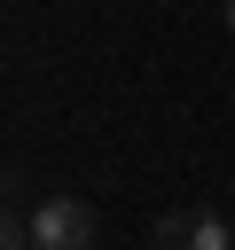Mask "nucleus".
I'll return each mask as SVG.
<instances>
[{
    "instance_id": "obj_1",
    "label": "nucleus",
    "mask_w": 235,
    "mask_h": 250,
    "mask_svg": "<svg viewBox=\"0 0 235 250\" xmlns=\"http://www.w3.org/2000/svg\"><path fill=\"white\" fill-rule=\"evenodd\" d=\"M94 234H102V219L86 195H47L31 211V250H94Z\"/></svg>"
},
{
    "instance_id": "obj_2",
    "label": "nucleus",
    "mask_w": 235,
    "mask_h": 250,
    "mask_svg": "<svg viewBox=\"0 0 235 250\" xmlns=\"http://www.w3.org/2000/svg\"><path fill=\"white\" fill-rule=\"evenodd\" d=\"M149 242H157V250H235V227H227L219 211H164Z\"/></svg>"
},
{
    "instance_id": "obj_3",
    "label": "nucleus",
    "mask_w": 235,
    "mask_h": 250,
    "mask_svg": "<svg viewBox=\"0 0 235 250\" xmlns=\"http://www.w3.org/2000/svg\"><path fill=\"white\" fill-rule=\"evenodd\" d=\"M0 250H31V211H8L0 219Z\"/></svg>"
},
{
    "instance_id": "obj_4",
    "label": "nucleus",
    "mask_w": 235,
    "mask_h": 250,
    "mask_svg": "<svg viewBox=\"0 0 235 250\" xmlns=\"http://www.w3.org/2000/svg\"><path fill=\"white\" fill-rule=\"evenodd\" d=\"M227 31H235V0H227Z\"/></svg>"
}]
</instances>
